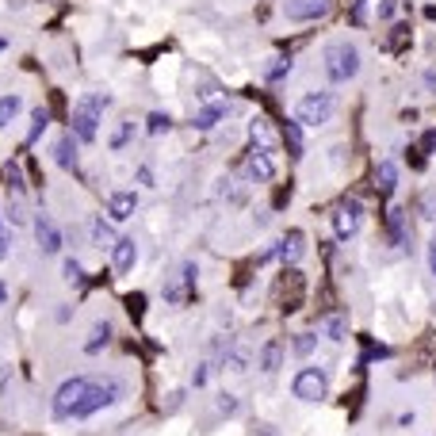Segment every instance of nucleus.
Returning a JSON list of instances; mask_svg holds the SVG:
<instances>
[{"mask_svg": "<svg viewBox=\"0 0 436 436\" xmlns=\"http://www.w3.org/2000/svg\"><path fill=\"white\" fill-rule=\"evenodd\" d=\"M218 414H238V398H233V394H222V398H218Z\"/></svg>", "mask_w": 436, "mask_h": 436, "instance_id": "72a5a7b5", "label": "nucleus"}, {"mask_svg": "<svg viewBox=\"0 0 436 436\" xmlns=\"http://www.w3.org/2000/svg\"><path fill=\"white\" fill-rule=\"evenodd\" d=\"M279 356H284V349H279V341H268V344H264V349H261V371H268V375H272V371L279 368Z\"/></svg>", "mask_w": 436, "mask_h": 436, "instance_id": "412c9836", "label": "nucleus"}, {"mask_svg": "<svg viewBox=\"0 0 436 436\" xmlns=\"http://www.w3.org/2000/svg\"><path fill=\"white\" fill-rule=\"evenodd\" d=\"M314 349V337H306V333H298V341H295V352L298 356H306V352Z\"/></svg>", "mask_w": 436, "mask_h": 436, "instance_id": "f704fd0d", "label": "nucleus"}, {"mask_svg": "<svg viewBox=\"0 0 436 436\" xmlns=\"http://www.w3.org/2000/svg\"><path fill=\"white\" fill-rule=\"evenodd\" d=\"M326 73H329V80H337V85L352 80L360 73V50L352 43H329L326 46Z\"/></svg>", "mask_w": 436, "mask_h": 436, "instance_id": "7ed1b4c3", "label": "nucleus"}, {"mask_svg": "<svg viewBox=\"0 0 436 436\" xmlns=\"http://www.w3.org/2000/svg\"><path fill=\"white\" fill-rule=\"evenodd\" d=\"M406 43H409V27H406V23H398V27H394V35L386 38V50H402Z\"/></svg>", "mask_w": 436, "mask_h": 436, "instance_id": "cd10ccee", "label": "nucleus"}, {"mask_svg": "<svg viewBox=\"0 0 436 436\" xmlns=\"http://www.w3.org/2000/svg\"><path fill=\"white\" fill-rule=\"evenodd\" d=\"M245 173H249V180H256V184L276 180V161H272V150L253 145V150H249V157H245Z\"/></svg>", "mask_w": 436, "mask_h": 436, "instance_id": "6e6552de", "label": "nucleus"}, {"mask_svg": "<svg viewBox=\"0 0 436 436\" xmlns=\"http://www.w3.org/2000/svg\"><path fill=\"white\" fill-rule=\"evenodd\" d=\"M360 218H363L360 199H344V203L337 207V215H333V230H337V238H352V233L360 230Z\"/></svg>", "mask_w": 436, "mask_h": 436, "instance_id": "1a4fd4ad", "label": "nucleus"}, {"mask_svg": "<svg viewBox=\"0 0 436 436\" xmlns=\"http://www.w3.org/2000/svg\"><path fill=\"white\" fill-rule=\"evenodd\" d=\"M119 394H123V383H119V379H92V383H88V391H85V398H80L77 409H73V421L100 414V409L111 406Z\"/></svg>", "mask_w": 436, "mask_h": 436, "instance_id": "f03ea898", "label": "nucleus"}, {"mask_svg": "<svg viewBox=\"0 0 436 436\" xmlns=\"http://www.w3.org/2000/svg\"><path fill=\"white\" fill-rule=\"evenodd\" d=\"M222 115H226V103H211V108H203V111L196 115V126H199V131H211V126H215Z\"/></svg>", "mask_w": 436, "mask_h": 436, "instance_id": "5701e85b", "label": "nucleus"}, {"mask_svg": "<svg viewBox=\"0 0 436 436\" xmlns=\"http://www.w3.org/2000/svg\"><path fill=\"white\" fill-rule=\"evenodd\" d=\"M20 108H23V100H20V96H4V100H0V126H8V123H12V119L20 115Z\"/></svg>", "mask_w": 436, "mask_h": 436, "instance_id": "a878e982", "label": "nucleus"}, {"mask_svg": "<svg viewBox=\"0 0 436 436\" xmlns=\"http://www.w3.org/2000/svg\"><path fill=\"white\" fill-rule=\"evenodd\" d=\"M318 326H321V333H326L329 341H344V333H349V321H344L341 314H326Z\"/></svg>", "mask_w": 436, "mask_h": 436, "instance_id": "6ab92c4d", "label": "nucleus"}, {"mask_svg": "<svg viewBox=\"0 0 436 436\" xmlns=\"http://www.w3.org/2000/svg\"><path fill=\"white\" fill-rule=\"evenodd\" d=\"M333 12V0H284V15L291 23H314Z\"/></svg>", "mask_w": 436, "mask_h": 436, "instance_id": "0eeeda50", "label": "nucleus"}, {"mask_svg": "<svg viewBox=\"0 0 436 436\" xmlns=\"http://www.w3.org/2000/svg\"><path fill=\"white\" fill-rule=\"evenodd\" d=\"M249 134H253V145H261V150H276V134H272L268 119H253V123H249Z\"/></svg>", "mask_w": 436, "mask_h": 436, "instance_id": "a211bd4d", "label": "nucleus"}, {"mask_svg": "<svg viewBox=\"0 0 436 436\" xmlns=\"http://www.w3.org/2000/svg\"><path fill=\"white\" fill-rule=\"evenodd\" d=\"M394 188H398V168H394V161H383L375 168V191L386 199V196H394Z\"/></svg>", "mask_w": 436, "mask_h": 436, "instance_id": "f3484780", "label": "nucleus"}, {"mask_svg": "<svg viewBox=\"0 0 436 436\" xmlns=\"http://www.w3.org/2000/svg\"><path fill=\"white\" fill-rule=\"evenodd\" d=\"M103 108H108V96H100V92L85 96V100L73 108V115H69L73 138H77V142H96V131H100V111Z\"/></svg>", "mask_w": 436, "mask_h": 436, "instance_id": "f257e3e1", "label": "nucleus"}, {"mask_svg": "<svg viewBox=\"0 0 436 436\" xmlns=\"http://www.w3.org/2000/svg\"><path fill=\"white\" fill-rule=\"evenodd\" d=\"M8 256V241H4V233H0V261Z\"/></svg>", "mask_w": 436, "mask_h": 436, "instance_id": "a19ab883", "label": "nucleus"}, {"mask_svg": "<svg viewBox=\"0 0 436 436\" xmlns=\"http://www.w3.org/2000/svg\"><path fill=\"white\" fill-rule=\"evenodd\" d=\"M303 253H306V238H303V230H291V233H284V241L276 245V256H279L284 264H295Z\"/></svg>", "mask_w": 436, "mask_h": 436, "instance_id": "ddd939ff", "label": "nucleus"}, {"mask_svg": "<svg viewBox=\"0 0 436 436\" xmlns=\"http://www.w3.org/2000/svg\"><path fill=\"white\" fill-rule=\"evenodd\" d=\"M191 291H196V264L188 261V264L180 268V279L165 287V298H168V303H188Z\"/></svg>", "mask_w": 436, "mask_h": 436, "instance_id": "9d476101", "label": "nucleus"}, {"mask_svg": "<svg viewBox=\"0 0 436 436\" xmlns=\"http://www.w3.org/2000/svg\"><path fill=\"white\" fill-rule=\"evenodd\" d=\"M425 85H429L433 92H436V69H429V73H425Z\"/></svg>", "mask_w": 436, "mask_h": 436, "instance_id": "ea45409f", "label": "nucleus"}, {"mask_svg": "<svg viewBox=\"0 0 436 436\" xmlns=\"http://www.w3.org/2000/svg\"><path fill=\"white\" fill-rule=\"evenodd\" d=\"M421 211L429 215V218H436V196H425V203H421Z\"/></svg>", "mask_w": 436, "mask_h": 436, "instance_id": "e433bc0d", "label": "nucleus"}, {"mask_svg": "<svg viewBox=\"0 0 436 436\" xmlns=\"http://www.w3.org/2000/svg\"><path fill=\"white\" fill-rule=\"evenodd\" d=\"M287 199H291V184H287V188H279V191H276V207H284Z\"/></svg>", "mask_w": 436, "mask_h": 436, "instance_id": "58836bf2", "label": "nucleus"}, {"mask_svg": "<svg viewBox=\"0 0 436 436\" xmlns=\"http://www.w3.org/2000/svg\"><path fill=\"white\" fill-rule=\"evenodd\" d=\"M92 241H96V245H100V249H111V245H115V233H111V226L108 222H103V218H96V222H92Z\"/></svg>", "mask_w": 436, "mask_h": 436, "instance_id": "b1692460", "label": "nucleus"}, {"mask_svg": "<svg viewBox=\"0 0 436 436\" xmlns=\"http://www.w3.org/2000/svg\"><path fill=\"white\" fill-rule=\"evenodd\" d=\"M88 383L92 379H66V383L58 386V394H54V417H61V421H73V409H77V402L85 398Z\"/></svg>", "mask_w": 436, "mask_h": 436, "instance_id": "423d86ee", "label": "nucleus"}, {"mask_svg": "<svg viewBox=\"0 0 436 436\" xmlns=\"http://www.w3.org/2000/svg\"><path fill=\"white\" fill-rule=\"evenodd\" d=\"M284 145L291 150V157H303V134H298V119L295 123H284Z\"/></svg>", "mask_w": 436, "mask_h": 436, "instance_id": "4be33fe9", "label": "nucleus"}, {"mask_svg": "<svg viewBox=\"0 0 436 436\" xmlns=\"http://www.w3.org/2000/svg\"><path fill=\"white\" fill-rule=\"evenodd\" d=\"M333 108H337L333 92H306L303 100L295 103V119L303 126H321V123L333 119Z\"/></svg>", "mask_w": 436, "mask_h": 436, "instance_id": "20e7f679", "label": "nucleus"}, {"mask_svg": "<svg viewBox=\"0 0 436 436\" xmlns=\"http://www.w3.org/2000/svg\"><path fill=\"white\" fill-rule=\"evenodd\" d=\"M291 391H295V398H303V402H321L326 391H329V379H326L321 368H303L295 375V383H291Z\"/></svg>", "mask_w": 436, "mask_h": 436, "instance_id": "39448f33", "label": "nucleus"}, {"mask_svg": "<svg viewBox=\"0 0 436 436\" xmlns=\"http://www.w3.org/2000/svg\"><path fill=\"white\" fill-rule=\"evenodd\" d=\"M54 157H58L61 168H77V145H73V134L58 138V145H54Z\"/></svg>", "mask_w": 436, "mask_h": 436, "instance_id": "aec40b11", "label": "nucleus"}, {"mask_svg": "<svg viewBox=\"0 0 436 436\" xmlns=\"http://www.w3.org/2000/svg\"><path fill=\"white\" fill-rule=\"evenodd\" d=\"M131 126H134V123H123V126H119V131H115V138H111V150H123L126 138H131Z\"/></svg>", "mask_w": 436, "mask_h": 436, "instance_id": "473e14b6", "label": "nucleus"}, {"mask_svg": "<svg viewBox=\"0 0 436 436\" xmlns=\"http://www.w3.org/2000/svg\"><path fill=\"white\" fill-rule=\"evenodd\" d=\"M386 233H391V241L398 249H406L409 245V226H406V211H398V207H394L391 215H386Z\"/></svg>", "mask_w": 436, "mask_h": 436, "instance_id": "2eb2a0df", "label": "nucleus"}, {"mask_svg": "<svg viewBox=\"0 0 436 436\" xmlns=\"http://www.w3.org/2000/svg\"><path fill=\"white\" fill-rule=\"evenodd\" d=\"M134 207H138V199H134V191H115V196L108 199V215L115 218V222H123V218L134 215Z\"/></svg>", "mask_w": 436, "mask_h": 436, "instance_id": "dca6fc26", "label": "nucleus"}, {"mask_svg": "<svg viewBox=\"0 0 436 436\" xmlns=\"http://www.w3.org/2000/svg\"><path fill=\"white\" fill-rule=\"evenodd\" d=\"M35 238H38V245H43V253H58V249H61V233H58V226H54L46 215L35 218Z\"/></svg>", "mask_w": 436, "mask_h": 436, "instance_id": "f8f14e48", "label": "nucleus"}, {"mask_svg": "<svg viewBox=\"0 0 436 436\" xmlns=\"http://www.w3.org/2000/svg\"><path fill=\"white\" fill-rule=\"evenodd\" d=\"M394 8H398L394 0H383V4H379V20H391V15H394Z\"/></svg>", "mask_w": 436, "mask_h": 436, "instance_id": "c9c22d12", "label": "nucleus"}, {"mask_svg": "<svg viewBox=\"0 0 436 436\" xmlns=\"http://www.w3.org/2000/svg\"><path fill=\"white\" fill-rule=\"evenodd\" d=\"M61 272H66V279H69V284H85V272H80V264L73 261V256H69L66 264H61Z\"/></svg>", "mask_w": 436, "mask_h": 436, "instance_id": "c756f323", "label": "nucleus"}, {"mask_svg": "<svg viewBox=\"0 0 436 436\" xmlns=\"http://www.w3.org/2000/svg\"><path fill=\"white\" fill-rule=\"evenodd\" d=\"M111 261H115V272H131L134 261H138V245H134V238H119L115 245H111Z\"/></svg>", "mask_w": 436, "mask_h": 436, "instance_id": "4468645a", "label": "nucleus"}, {"mask_svg": "<svg viewBox=\"0 0 436 436\" xmlns=\"http://www.w3.org/2000/svg\"><path fill=\"white\" fill-rule=\"evenodd\" d=\"M168 126H173V119H168V115H161V111H153V115H150V134H161V131H168Z\"/></svg>", "mask_w": 436, "mask_h": 436, "instance_id": "7c9ffc66", "label": "nucleus"}, {"mask_svg": "<svg viewBox=\"0 0 436 436\" xmlns=\"http://www.w3.org/2000/svg\"><path fill=\"white\" fill-rule=\"evenodd\" d=\"M8 184H12L15 191L27 188V184H23V173H20V165H15V161H8Z\"/></svg>", "mask_w": 436, "mask_h": 436, "instance_id": "2f4dec72", "label": "nucleus"}, {"mask_svg": "<svg viewBox=\"0 0 436 436\" xmlns=\"http://www.w3.org/2000/svg\"><path fill=\"white\" fill-rule=\"evenodd\" d=\"M279 298H284V310H298V298H303V272L287 268L279 279Z\"/></svg>", "mask_w": 436, "mask_h": 436, "instance_id": "9b49d317", "label": "nucleus"}, {"mask_svg": "<svg viewBox=\"0 0 436 436\" xmlns=\"http://www.w3.org/2000/svg\"><path fill=\"white\" fill-rule=\"evenodd\" d=\"M0 303H4V284H0Z\"/></svg>", "mask_w": 436, "mask_h": 436, "instance_id": "79ce46f5", "label": "nucleus"}, {"mask_svg": "<svg viewBox=\"0 0 436 436\" xmlns=\"http://www.w3.org/2000/svg\"><path fill=\"white\" fill-rule=\"evenodd\" d=\"M123 303H126V310H131V318H142V310H145V295H142V291H134V295H126Z\"/></svg>", "mask_w": 436, "mask_h": 436, "instance_id": "c85d7f7f", "label": "nucleus"}, {"mask_svg": "<svg viewBox=\"0 0 436 436\" xmlns=\"http://www.w3.org/2000/svg\"><path fill=\"white\" fill-rule=\"evenodd\" d=\"M108 341H111V326L103 321V326H96V329H92V337L85 341V352H100Z\"/></svg>", "mask_w": 436, "mask_h": 436, "instance_id": "393cba45", "label": "nucleus"}, {"mask_svg": "<svg viewBox=\"0 0 436 436\" xmlns=\"http://www.w3.org/2000/svg\"><path fill=\"white\" fill-rule=\"evenodd\" d=\"M46 123H50V111H46V108H38L35 115H31V134H27V142H35L38 134L46 131Z\"/></svg>", "mask_w": 436, "mask_h": 436, "instance_id": "bb28decb", "label": "nucleus"}, {"mask_svg": "<svg viewBox=\"0 0 436 436\" xmlns=\"http://www.w3.org/2000/svg\"><path fill=\"white\" fill-rule=\"evenodd\" d=\"M429 268H433V276H436V230H433V241H429Z\"/></svg>", "mask_w": 436, "mask_h": 436, "instance_id": "4c0bfd02", "label": "nucleus"}]
</instances>
